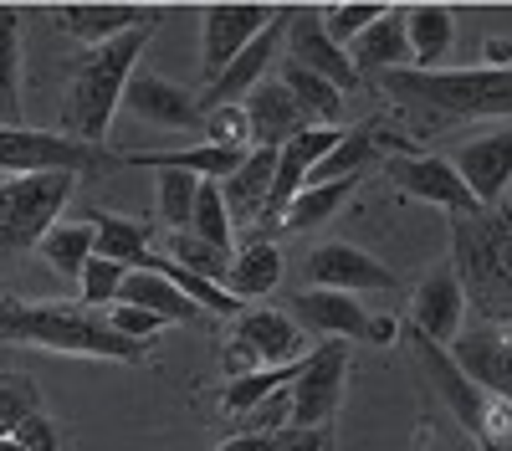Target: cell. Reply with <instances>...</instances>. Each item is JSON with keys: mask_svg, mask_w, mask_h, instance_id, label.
Returning a JSON list of instances; mask_svg holds the SVG:
<instances>
[{"mask_svg": "<svg viewBox=\"0 0 512 451\" xmlns=\"http://www.w3.org/2000/svg\"><path fill=\"white\" fill-rule=\"evenodd\" d=\"M0 344H31L52 354H82V359H123L139 364L144 344L123 339L108 328L103 313L82 303H26V298H0Z\"/></svg>", "mask_w": 512, "mask_h": 451, "instance_id": "obj_1", "label": "cell"}, {"mask_svg": "<svg viewBox=\"0 0 512 451\" xmlns=\"http://www.w3.org/2000/svg\"><path fill=\"white\" fill-rule=\"evenodd\" d=\"M451 272L466 293V308H477L487 323H512V216L502 205L456 216Z\"/></svg>", "mask_w": 512, "mask_h": 451, "instance_id": "obj_2", "label": "cell"}, {"mask_svg": "<svg viewBox=\"0 0 512 451\" xmlns=\"http://www.w3.org/2000/svg\"><path fill=\"white\" fill-rule=\"evenodd\" d=\"M154 26H134L103 47H88L77 62V77H72V93H67V139H82L103 149L108 144V129L123 108V88L134 82V67L149 47Z\"/></svg>", "mask_w": 512, "mask_h": 451, "instance_id": "obj_3", "label": "cell"}, {"mask_svg": "<svg viewBox=\"0 0 512 451\" xmlns=\"http://www.w3.org/2000/svg\"><path fill=\"white\" fill-rule=\"evenodd\" d=\"M384 93L441 118H512V67H441L384 72Z\"/></svg>", "mask_w": 512, "mask_h": 451, "instance_id": "obj_4", "label": "cell"}, {"mask_svg": "<svg viewBox=\"0 0 512 451\" xmlns=\"http://www.w3.org/2000/svg\"><path fill=\"white\" fill-rule=\"evenodd\" d=\"M77 175H6L0 180V272L36 252L41 236L62 221V205L72 200Z\"/></svg>", "mask_w": 512, "mask_h": 451, "instance_id": "obj_5", "label": "cell"}, {"mask_svg": "<svg viewBox=\"0 0 512 451\" xmlns=\"http://www.w3.org/2000/svg\"><path fill=\"white\" fill-rule=\"evenodd\" d=\"M123 159L82 144V139H67V134H41V129H6L0 123V175H47V170H62V175H108L118 170Z\"/></svg>", "mask_w": 512, "mask_h": 451, "instance_id": "obj_6", "label": "cell"}, {"mask_svg": "<svg viewBox=\"0 0 512 451\" xmlns=\"http://www.w3.org/2000/svg\"><path fill=\"white\" fill-rule=\"evenodd\" d=\"M272 16H277V6H205L200 11V72H205V88L272 26Z\"/></svg>", "mask_w": 512, "mask_h": 451, "instance_id": "obj_7", "label": "cell"}, {"mask_svg": "<svg viewBox=\"0 0 512 451\" xmlns=\"http://www.w3.org/2000/svg\"><path fill=\"white\" fill-rule=\"evenodd\" d=\"M344 385H349V349L328 339L303 359V375L292 385V426H333L338 405H344Z\"/></svg>", "mask_w": 512, "mask_h": 451, "instance_id": "obj_8", "label": "cell"}, {"mask_svg": "<svg viewBox=\"0 0 512 451\" xmlns=\"http://www.w3.org/2000/svg\"><path fill=\"white\" fill-rule=\"evenodd\" d=\"M303 272L313 287H328V293H390V287H400V277L379 257L359 252L349 241H318Z\"/></svg>", "mask_w": 512, "mask_h": 451, "instance_id": "obj_9", "label": "cell"}, {"mask_svg": "<svg viewBox=\"0 0 512 451\" xmlns=\"http://www.w3.org/2000/svg\"><path fill=\"white\" fill-rule=\"evenodd\" d=\"M451 170L461 175V185L472 190V200L482 205V211H497V205L507 200V185H512V123L507 129L466 139L451 154Z\"/></svg>", "mask_w": 512, "mask_h": 451, "instance_id": "obj_10", "label": "cell"}, {"mask_svg": "<svg viewBox=\"0 0 512 451\" xmlns=\"http://www.w3.org/2000/svg\"><path fill=\"white\" fill-rule=\"evenodd\" d=\"M446 354H451V364L477 390H487V395H497V400L512 405V323L472 328V334H461Z\"/></svg>", "mask_w": 512, "mask_h": 451, "instance_id": "obj_11", "label": "cell"}, {"mask_svg": "<svg viewBox=\"0 0 512 451\" xmlns=\"http://www.w3.org/2000/svg\"><path fill=\"white\" fill-rule=\"evenodd\" d=\"M390 180H395L400 195L441 205V211H451V216L482 211V205L472 200V190L461 185V175L451 170V159H441V154H395L390 159Z\"/></svg>", "mask_w": 512, "mask_h": 451, "instance_id": "obj_12", "label": "cell"}, {"mask_svg": "<svg viewBox=\"0 0 512 451\" xmlns=\"http://www.w3.org/2000/svg\"><path fill=\"white\" fill-rule=\"evenodd\" d=\"M461 318H466V293L451 272V262L431 267L425 282L415 287V308H410V328L420 339H431L436 349L456 344L461 339Z\"/></svg>", "mask_w": 512, "mask_h": 451, "instance_id": "obj_13", "label": "cell"}, {"mask_svg": "<svg viewBox=\"0 0 512 451\" xmlns=\"http://www.w3.org/2000/svg\"><path fill=\"white\" fill-rule=\"evenodd\" d=\"M287 62L318 72L323 82H333L338 93H354L359 82H364V77L354 72L349 52L333 47V41L323 36V21H318V11H308V6H292V21H287Z\"/></svg>", "mask_w": 512, "mask_h": 451, "instance_id": "obj_14", "label": "cell"}, {"mask_svg": "<svg viewBox=\"0 0 512 451\" xmlns=\"http://www.w3.org/2000/svg\"><path fill=\"white\" fill-rule=\"evenodd\" d=\"M287 21H292V6H277V16H272V26L262 31V36H256L251 41V47L216 77V82H210V88H205V98H200V108H231V103H241L251 88H256V82H262L267 77V67L282 57V36H287Z\"/></svg>", "mask_w": 512, "mask_h": 451, "instance_id": "obj_15", "label": "cell"}, {"mask_svg": "<svg viewBox=\"0 0 512 451\" xmlns=\"http://www.w3.org/2000/svg\"><path fill=\"white\" fill-rule=\"evenodd\" d=\"M123 108L144 123H154V129H175V134L205 129L200 98H190L185 88H175V82H164L154 72H134V82L123 88Z\"/></svg>", "mask_w": 512, "mask_h": 451, "instance_id": "obj_16", "label": "cell"}, {"mask_svg": "<svg viewBox=\"0 0 512 451\" xmlns=\"http://www.w3.org/2000/svg\"><path fill=\"white\" fill-rule=\"evenodd\" d=\"M241 113H246V134H251V144H256V149H282L292 134L313 129V123L303 118V108L292 103V93L282 88L277 77L256 82V88L241 98Z\"/></svg>", "mask_w": 512, "mask_h": 451, "instance_id": "obj_17", "label": "cell"}, {"mask_svg": "<svg viewBox=\"0 0 512 451\" xmlns=\"http://www.w3.org/2000/svg\"><path fill=\"white\" fill-rule=\"evenodd\" d=\"M236 344L251 349V359L262 364V369H277V364H292V359H303L308 344H303V328H297L287 313L277 308H251L236 318Z\"/></svg>", "mask_w": 512, "mask_h": 451, "instance_id": "obj_18", "label": "cell"}, {"mask_svg": "<svg viewBox=\"0 0 512 451\" xmlns=\"http://www.w3.org/2000/svg\"><path fill=\"white\" fill-rule=\"evenodd\" d=\"M272 170H277V149H246L241 170L221 180V200H226V216L231 226H262L267 211V190H272Z\"/></svg>", "mask_w": 512, "mask_h": 451, "instance_id": "obj_19", "label": "cell"}, {"mask_svg": "<svg viewBox=\"0 0 512 451\" xmlns=\"http://www.w3.org/2000/svg\"><path fill=\"white\" fill-rule=\"evenodd\" d=\"M405 21V47L415 72H441L456 47V16L446 6H400Z\"/></svg>", "mask_w": 512, "mask_h": 451, "instance_id": "obj_20", "label": "cell"}, {"mask_svg": "<svg viewBox=\"0 0 512 451\" xmlns=\"http://www.w3.org/2000/svg\"><path fill=\"white\" fill-rule=\"evenodd\" d=\"M292 313L297 323H308L313 334L323 339H364V328H369V313L354 303V293H328V287H308V293H297L292 298Z\"/></svg>", "mask_w": 512, "mask_h": 451, "instance_id": "obj_21", "label": "cell"}, {"mask_svg": "<svg viewBox=\"0 0 512 451\" xmlns=\"http://www.w3.org/2000/svg\"><path fill=\"white\" fill-rule=\"evenodd\" d=\"M159 11L149 6H57V26L67 36H77L82 47H103V41L134 31V26H154Z\"/></svg>", "mask_w": 512, "mask_h": 451, "instance_id": "obj_22", "label": "cell"}, {"mask_svg": "<svg viewBox=\"0 0 512 451\" xmlns=\"http://www.w3.org/2000/svg\"><path fill=\"white\" fill-rule=\"evenodd\" d=\"M93 257H108L128 272H144L154 262V226L144 221H128V216H108V211H93Z\"/></svg>", "mask_w": 512, "mask_h": 451, "instance_id": "obj_23", "label": "cell"}, {"mask_svg": "<svg viewBox=\"0 0 512 451\" xmlns=\"http://www.w3.org/2000/svg\"><path fill=\"white\" fill-rule=\"evenodd\" d=\"M349 62H354V72L364 77V72H405L410 67V47H405V21H400V6H384V16L359 36V41H349Z\"/></svg>", "mask_w": 512, "mask_h": 451, "instance_id": "obj_24", "label": "cell"}, {"mask_svg": "<svg viewBox=\"0 0 512 451\" xmlns=\"http://www.w3.org/2000/svg\"><path fill=\"white\" fill-rule=\"evenodd\" d=\"M246 149H221V144H190V149H154V154H123V164H144V170H185L195 180L221 185L226 175L241 170Z\"/></svg>", "mask_w": 512, "mask_h": 451, "instance_id": "obj_25", "label": "cell"}, {"mask_svg": "<svg viewBox=\"0 0 512 451\" xmlns=\"http://www.w3.org/2000/svg\"><path fill=\"white\" fill-rule=\"evenodd\" d=\"M277 282H282V252L272 241H246L241 252L231 257V272H226L221 287L236 303H246V298H267Z\"/></svg>", "mask_w": 512, "mask_h": 451, "instance_id": "obj_26", "label": "cell"}, {"mask_svg": "<svg viewBox=\"0 0 512 451\" xmlns=\"http://www.w3.org/2000/svg\"><path fill=\"white\" fill-rule=\"evenodd\" d=\"M118 303H128V308H149V313L164 318V323H195V318H200V308H195L169 277H159V272H128Z\"/></svg>", "mask_w": 512, "mask_h": 451, "instance_id": "obj_27", "label": "cell"}, {"mask_svg": "<svg viewBox=\"0 0 512 451\" xmlns=\"http://www.w3.org/2000/svg\"><path fill=\"white\" fill-rule=\"evenodd\" d=\"M282 88L292 93V103L303 108V118L313 123V129H333V118L344 113V93L333 88V82H323L318 72H308V67H297V62H287L282 57Z\"/></svg>", "mask_w": 512, "mask_h": 451, "instance_id": "obj_28", "label": "cell"}, {"mask_svg": "<svg viewBox=\"0 0 512 451\" xmlns=\"http://www.w3.org/2000/svg\"><path fill=\"white\" fill-rule=\"evenodd\" d=\"M36 252L57 277L77 282L82 267H88V257H93V221H57L47 236H41Z\"/></svg>", "mask_w": 512, "mask_h": 451, "instance_id": "obj_29", "label": "cell"}, {"mask_svg": "<svg viewBox=\"0 0 512 451\" xmlns=\"http://www.w3.org/2000/svg\"><path fill=\"white\" fill-rule=\"evenodd\" d=\"M21 118V11L0 6V123L16 129Z\"/></svg>", "mask_w": 512, "mask_h": 451, "instance_id": "obj_30", "label": "cell"}, {"mask_svg": "<svg viewBox=\"0 0 512 451\" xmlns=\"http://www.w3.org/2000/svg\"><path fill=\"white\" fill-rule=\"evenodd\" d=\"M359 190V180H333V185H303V195H297L292 205H287V216H282V226L287 231H318V226H328L338 211H344V200Z\"/></svg>", "mask_w": 512, "mask_h": 451, "instance_id": "obj_31", "label": "cell"}, {"mask_svg": "<svg viewBox=\"0 0 512 451\" xmlns=\"http://www.w3.org/2000/svg\"><path fill=\"white\" fill-rule=\"evenodd\" d=\"M164 257L185 272H195V277H205V282H226L236 252H221V246L200 241L195 231H164Z\"/></svg>", "mask_w": 512, "mask_h": 451, "instance_id": "obj_32", "label": "cell"}, {"mask_svg": "<svg viewBox=\"0 0 512 451\" xmlns=\"http://www.w3.org/2000/svg\"><path fill=\"white\" fill-rule=\"evenodd\" d=\"M374 144H379V134L369 129H354V134H344L338 139V149L318 164V170L308 175V185H333V180H364V170L374 164Z\"/></svg>", "mask_w": 512, "mask_h": 451, "instance_id": "obj_33", "label": "cell"}, {"mask_svg": "<svg viewBox=\"0 0 512 451\" xmlns=\"http://www.w3.org/2000/svg\"><path fill=\"white\" fill-rule=\"evenodd\" d=\"M303 359H308V354H303ZM303 359H292V364H277V369H251V375H236V380L226 385V395H221L226 416H246V410H251L256 400H267L272 390L292 385L297 375H303Z\"/></svg>", "mask_w": 512, "mask_h": 451, "instance_id": "obj_34", "label": "cell"}, {"mask_svg": "<svg viewBox=\"0 0 512 451\" xmlns=\"http://www.w3.org/2000/svg\"><path fill=\"white\" fill-rule=\"evenodd\" d=\"M154 185H159V216H164V231H190L200 180L185 175V170H159Z\"/></svg>", "mask_w": 512, "mask_h": 451, "instance_id": "obj_35", "label": "cell"}, {"mask_svg": "<svg viewBox=\"0 0 512 451\" xmlns=\"http://www.w3.org/2000/svg\"><path fill=\"white\" fill-rule=\"evenodd\" d=\"M41 410V390L31 375H0V441L16 436Z\"/></svg>", "mask_w": 512, "mask_h": 451, "instance_id": "obj_36", "label": "cell"}, {"mask_svg": "<svg viewBox=\"0 0 512 451\" xmlns=\"http://www.w3.org/2000/svg\"><path fill=\"white\" fill-rule=\"evenodd\" d=\"M190 231L210 246L231 252V216H226V200H221V185L200 180V195H195V216H190Z\"/></svg>", "mask_w": 512, "mask_h": 451, "instance_id": "obj_37", "label": "cell"}, {"mask_svg": "<svg viewBox=\"0 0 512 451\" xmlns=\"http://www.w3.org/2000/svg\"><path fill=\"white\" fill-rule=\"evenodd\" d=\"M123 277H128V267H118V262H108V257H88V267H82V277H77V303L82 308H108V303H118V293H123Z\"/></svg>", "mask_w": 512, "mask_h": 451, "instance_id": "obj_38", "label": "cell"}, {"mask_svg": "<svg viewBox=\"0 0 512 451\" xmlns=\"http://www.w3.org/2000/svg\"><path fill=\"white\" fill-rule=\"evenodd\" d=\"M292 385L272 390L267 400H256L246 416H241V436H277V431H287L292 426Z\"/></svg>", "mask_w": 512, "mask_h": 451, "instance_id": "obj_39", "label": "cell"}, {"mask_svg": "<svg viewBox=\"0 0 512 451\" xmlns=\"http://www.w3.org/2000/svg\"><path fill=\"white\" fill-rule=\"evenodd\" d=\"M379 16H384V6H328V11H318L323 36L333 41V47H349V41H359Z\"/></svg>", "mask_w": 512, "mask_h": 451, "instance_id": "obj_40", "label": "cell"}, {"mask_svg": "<svg viewBox=\"0 0 512 451\" xmlns=\"http://www.w3.org/2000/svg\"><path fill=\"white\" fill-rule=\"evenodd\" d=\"M246 113L241 103L231 108H205V144H221V149H246Z\"/></svg>", "mask_w": 512, "mask_h": 451, "instance_id": "obj_41", "label": "cell"}, {"mask_svg": "<svg viewBox=\"0 0 512 451\" xmlns=\"http://www.w3.org/2000/svg\"><path fill=\"white\" fill-rule=\"evenodd\" d=\"M103 318H108V328H113V334H123V339H134V344H149V339L159 334V328H164V318H154L149 308H128V303L108 308Z\"/></svg>", "mask_w": 512, "mask_h": 451, "instance_id": "obj_42", "label": "cell"}, {"mask_svg": "<svg viewBox=\"0 0 512 451\" xmlns=\"http://www.w3.org/2000/svg\"><path fill=\"white\" fill-rule=\"evenodd\" d=\"M272 451H338V436L333 426H287L277 431Z\"/></svg>", "mask_w": 512, "mask_h": 451, "instance_id": "obj_43", "label": "cell"}, {"mask_svg": "<svg viewBox=\"0 0 512 451\" xmlns=\"http://www.w3.org/2000/svg\"><path fill=\"white\" fill-rule=\"evenodd\" d=\"M16 441H21L26 451H57V426H52L47 410H36V416L16 431Z\"/></svg>", "mask_w": 512, "mask_h": 451, "instance_id": "obj_44", "label": "cell"}, {"mask_svg": "<svg viewBox=\"0 0 512 451\" xmlns=\"http://www.w3.org/2000/svg\"><path fill=\"white\" fill-rule=\"evenodd\" d=\"M272 441H277V436H231V441H221L216 451H272Z\"/></svg>", "mask_w": 512, "mask_h": 451, "instance_id": "obj_45", "label": "cell"}, {"mask_svg": "<svg viewBox=\"0 0 512 451\" xmlns=\"http://www.w3.org/2000/svg\"><path fill=\"white\" fill-rule=\"evenodd\" d=\"M364 339H374V344H390V339H395V323H390V318H369Z\"/></svg>", "mask_w": 512, "mask_h": 451, "instance_id": "obj_46", "label": "cell"}, {"mask_svg": "<svg viewBox=\"0 0 512 451\" xmlns=\"http://www.w3.org/2000/svg\"><path fill=\"white\" fill-rule=\"evenodd\" d=\"M0 451H26V446H21L16 436H6V441H0Z\"/></svg>", "mask_w": 512, "mask_h": 451, "instance_id": "obj_47", "label": "cell"}, {"mask_svg": "<svg viewBox=\"0 0 512 451\" xmlns=\"http://www.w3.org/2000/svg\"><path fill=\"white\" fill-rule=\"evenodd\" d=\"M492 451H512V441H502V446H492Z\"/></svg>", "mask_w": 512, "mask_h": 451, "instance_id": "obj_48", "label": "cell"}, {"mask_svg": "<svg viewBox=\"0 0 512 451\" xmlns=\"http://www.w3.org/2000/svg\"><path fill=\"white\" fill-rule=\"evenodd\" d=\"M507 216H512V211H507Z\"/></svg>", "mask_w": 512, "mask_h": 451, "instance_id": "obj_49", "label": "cell"}]
</instances>
